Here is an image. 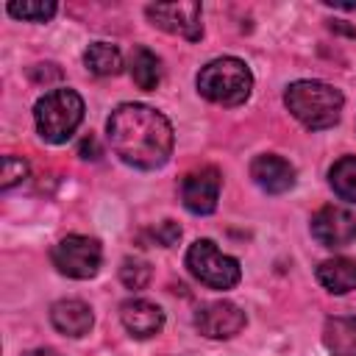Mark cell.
<instances>
[{
    "label": "cell",
    "mask_w": 356,
    "mask_h": 356,
    "mask_svg": "<svg viewBox=\"0 0 356 356\" xmlns=\"http://www.w3.org/2000/svg\"><path fill=\"white\" fill-rule=\"evenodd\" d=\"M28 178V161L19 156H3V172H0V189L8 192L17 184Z\"/></svg>",
    "instance_id": "44dd1931"
},
{
    "label": "cell",
    "mask_w": 356,
    "mask_h": 356,
    "mask_svg": "<svg viewBox=\"0 0 356 356\" xmlns=\"http://www.w3.org/2000/svg\"><path fill=\"white\" fill-rule=\"evenodd\" d=\"M25 356H58V353L50 350V348H39V350H31V353H25Z\"/></svg>",
    "instance_id": "cb8c5ba5"
},
{
    "label": "cell",
    "mask_w": 356,
    "mask_h": 356,
    "mask_svg": "<svg viewBox=\"0 0 356 356\" xmlns=\"http://www.w3.org/2000/svg\"><path fill=\"white\" fill-rule=\"evenodd\" d=\"M195 328L209 339H231L245 328V312L231 300H209L197 306Z\"/></svg>",
    "instance_id": "9c48e42d"
},
{
    "label": "cell",
    "mask_w": 356,
    "mask_h": 356,
    "mask_svg": "<svg viewBox=\"0 0 356 356\" xmlns=\"http://www.w3.org/2000/svg\"><path fill=\"white\" fill-rule=\"evenodd\" d=\"M120 320L125 325V331L131 337H139V339H147V337H156L164 325V312L145 300V298H131L120 306Z\"/></svg>",
    "instance_id": "7c38bea8"
},
{
    "label": "cell",
    "mask_w": 356,
    "mask_h": 356,
    "mask_svg": "<svg viewBox=\"0 0 356 356\" xmlns=\"http://www.w3.org/2000/svg\"><path fill=\"white\" fill-rule=\"evenodd\" d=\"M150 275H153V270L145 259H125L120 267V281L128 289H145L150 284Z\"/></svg>",
    "instance_id": "ffe728a7"
},
{
    "label": "cell",
    "mask_w": 356,
    "mask_h": 356,
    "mask_svg": "<svg viewBox=\"0 0 356 356\" xmlns=\"http://www.w3.org/2000/svg\"><path fill=\"white\" fill-rule=\"evenodd\" d=\"M106 131L111 150L136 170H159L172 153V125L153 106H117L106 122Z\"/></svg>",
    "instance_id": "6da1fadb"
},
{
    "label": "cell",
    "mask_w": 356,
    "mask_h": 356,
    "mask_svg": "<svg viewBox=\"0 0 356 356\" xmlns=\"http://www.w3.org/2000/svg\"><path fill=\"white\" fill-rule=\"evenodd\" d=\"M312 236L331 250L348 248L356 242V214L345 206H323L312 217Z\"/></svg>",
    "instance_id": "ba28073f"
},
{
    "label": "cell",
    "mask_w": 356,
    "mask_h": 356,
    "mask_svg": "<svg viewBox=\"0 0 356 356\" xmlns=\"http://www.w3.org/2000/svg\"><path fill=\"white\" fill-rule=\"evenodd\" d=\"M131 78L145 92L156 89L161 83V61H159V56L153 50H147V47H134V53H131Z\"/></svg>",
    "instance_id": "2e32d148"
},
{
    "label": "cell",
    "mask_w": 356,
    "mask_h": 356,
    "mask_svg": "<svg viewBox=\"0 0 356 356\" xmlns=\"http://www.w3.org/2000/svg\"><path fill=\"white\" fill-rule=\"evenodd\" d=\"M6 11L25 22H47L58 11V6L53 0H22V3H8Z\"/></svg>",
    "instance_id": "d6986e66"
},
{
    "label": "cell",
    "mask_w": 356,
    "mask_h": 356,
    "mask_svg": "<svg viewBox=\"0 0 356 356\" xmlns=\"http://www.w3.org/2000/svg\"><path fill=\"white\" fill-rule=\"evenodd\" d=\"M78 156L81 159H89V161H97L100 156H103V150H100V145H97V139L89 134L86 139H81V145H78Z\"/></svg>",
    "instance_id": "603a6c76"
},
{
    "label": "cell",
    "mask_w": 356,
    "mask_h": 356,
    "mask_svg": "<svg viewBox=\"0 0 356 356\" xmlns=\"http://www.w3.org/2000/svg\"><path fill=\"white\" fill-rule=\"evenodd\" d=\"M323 345L334 356H356V317H328L323 325Z\"/></svg>",
    "instance_id": "9a60e30c"
},
{
    "label": "cell",
    "mask_w": 356,
    "mask_h": 356,
    "mask_svg": "<svg viewBox=\"0 0 356 356\" xmlns=\"http://www.w3.org/2000/svg\"><path fill=\"white\" fill-rule=\"evenodd\" d=\"M284 103L289 114L309 131H323L337 125L342 114V92L325 81H295L284 92Z\"/></svg>",
    "instance_id": "7a4b0ae2"
},
{
    "label": "cell",
    "mask_w": 356,
    "mask_h": 356,
    "mask_svg": "<svg viewBox=\"0 0 356 356\" xmlns=\"http://www.w3.org/2000/svg\"><path fill=\"white\" fill-rule=\"evenodd\" d=\"M147 19L175 36H184L189 42H197L203 36V22H200V3L197 0H184V3H150L145 8Z\"/></svg>",
    "instance_id": "52a82bcc"
},
{
    "label": "cell",
    "mask_w": 356,
    "mask_h": 356,
    "mask_svg": "<svg viewBox=\"0 0 356 356\" xmlns=\"http://www.w3.org/2000/svg\"><path fill=\"white\" fill-rule=\"evenodd\" d=\"M195 83L206 100H211L217 106H239L250 97L253 75L242 58L222 56V58H214L206 67H200Z\"/></svg>",
    "instance_id": "3957f363"
},
{
    "label": "cell",
    "mask_w": 356,
    "mask_h": 356,
    "mask_svg": "<svg viewBox=\"0 0 356 356\" xmlns=\"http://www.w3.org/2000/svg\"><path fill=\"white\" fill-rule=\"evenodd\" d=\"M150 236H153V242H159L161 248H170V245L178 242V236H181V225L172 222V220H164V222H159V225L150 231Z\"/></svg>",
    "instance_id": "7402d4cb"
},
{
    "label": "cell",
    "mask_w": 356,
    "mask_h": 356,
    "mask_svg": "<svg viewBox=\"0 0 356 356\" xmlns=\"http://www.w3.org/2000/svg\"><path fill=\"white\" fill-rule=\"evenodd\" d=\"M250 178L259 189L270 195H281L295 186V167L275 153H261L250 161Z\"/></svg>",
    "instance_id": "8fae6325"
},
{
    "label": "cell",
    "mask_w": 356,
    "mask_h": 356,
    "mask_svg": "<svg viewBox=\"0 0 356 356\" xmlns=\"http://www.w3.org/2000/svg\"><path fill=\"white\" fill-rule=\"evenodd\" d=\"M220 172L217 167H197L181 181V200L192 214H211L220 197Z\"/></svg>",
    "instance_id": "30bf717a"
},
{
    "label": "cell",
    "mask_w": 356,
    "mask_h": 356,
    "mask_svg": "<svg viewBox=\"0 0 356 356\" xmlns=\"http://www.w3.org/2000/svg\"><path fill=\"white\" fill-rule=\"evenodd\" d=\"M186 267L189 273L211 286V289H231L242 278V267L234 256L222 253L211 239H195L186 250Z\"/></svg>",
    "instance_id": "5b68a950"
},
{
    "label": "cell",
    "mask_w": 356,
    "mask_h": 356,
    "mask_svg": "<svg viewBox=\"0 0 356 356\" xmlns=\"http://www.w3.org/2000/svg\"><path fill=\"white\" fill-rule=\"evenodd\" d=\"M33 120H36V131L44 142L50 145H61L67 142L75 128L83 120V100L75 89H53L47 95H42L33 106Z\"/></svg>",
    "instance_id": "277c9868"
},
{
    "label": "cell",
    "mask_w": 356,
    "mask_h": 356,
    "mask_svg": "<svg viewBox=\"0 0 356 356\" xmlns=\"http://www.w3.org/2000/svg\"><path fill=\"white\" fill-rule=\"evenodd\" d=\"M83 64L95 75H117L122 70V53L117 50V44L92 42L86 47V53H83Z\"/></svg>",
    "instance_id": "e0dca14e"
},
{
    "label": "cell",
    "mask_w": 356,
    "mask_h": 356,
    "mask_svg": "<svg viewBox=\"0 0 356 356\" xmlns=\"http://www.w3.org/2000/svg\"><path fill=\"white\" fill-rule=\"evenodd\" d=\"M328 181L342 200L356 203V156H342L339 161H334V167L328 170Z\"/></svg>",
    "instance_id": "ac0fdd59"
},
{
    "label": "cell",
    "mask_w": 356,
    "mask_h": 356,
    "mask_svg": "<svg viewBox=\"0 0 356 356\" xmlns=\"http://www.w3.org/2000/svg\"><path fill=\"white\" fill-rule=\"evenodd\" d=\"M50 323L56 331H61L67 337H83V334H89V328L95 323V314L83 300L67 298V300H56L50 306Z\"/></svg>",
    "instance_id": "4fadbf2b"
},
{
    "label": "cell",
    "mask_w": 356,
    "mask_h": 356,
    "mask_svg": "<svg viewBox=\"0 0 356 356\" xmlns=\"http://www.w3.org/2000/svg\"><path fill=\"white\" fill-rule=\"evenodd\" d=\"M317 281H320L328 292H334V295L353 292V289H356V259L337 256V259L320 261V267H317Z\"/></svg>",
    "instance_id": "5bb4252c"
},
{
    "label": "cell",
    "mask_w": 356,
    "mask_h": 356,
    "mask_svg": "<svg viewBox=\"0 0 356 356\" xmlns=\"http://www.w3.org/2000/svg\"><path fill=\"white\" fill-rule=\"evenodd\" d=\"M50 259L56 264V270L67 278H92L100 270L103 261V248L97 239L92 236H81V234H70L64 239H58L50 250Z\"/></svg>",
    "instance_id": "8992f818"
}]
</instances>
